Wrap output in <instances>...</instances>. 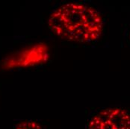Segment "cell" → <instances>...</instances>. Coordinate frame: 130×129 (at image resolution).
Wrapping results in <instances>:
<instances>
[{"instance_id":"obj_1","label":"cell","mask_w":130,"mask_h":129,"mask_svg":"<svg viewBox=\"0 0 130 129\" xmlns=\"http://www.w3.org/2000/svg\"><path fill=\"white\" fill-rule=\"evenodd\" d=\"M52 33L67 41L89 43L104 30L103 18L95 8L81 2H67L52 11L48 20Z\"/></svg>"},{"instance_id":"obj_2","label":"cell","mask_w":130,"mask_h":129,"mask_svg":"<svg viewBox=\"0 0 130 129\" xmlns=\"http://www.w3.org/2000/svg\"><path fill=\"white\" fill-rule=\"evenodd\" d=\"M86 129H130V112L122 107H109L95 112Z\"/></svg>"},{"instance_id":"obj_3","label":"cell","mask_w":130,"mask_h":129,"mask_svg":"<svg viewBox=\"0 0 130 129\" xmlns=\"http://www.w3.org/2000/svg\"><path fill=\"white\" fill-rule=\"evenodd\" d=\"M48 56L47 47L44 45L35 46L20 55L16 61L18 66H28L42 62Z\"/></svg>"},{"instance_id":"obj_4","label":"cell","mask_w":130,"mask_h":129,"mask_svg":"<svg viewBox=\"0 0 130 129\" xmlns=\"http://www.w3.org/2000/svg\"><path fill=\"white\" fill-rule=\"evenodd\" d=\"M14 129H43L40 124L35 120L28 119L20 122L14 127Z\"/></svg>"}]
</instances>
